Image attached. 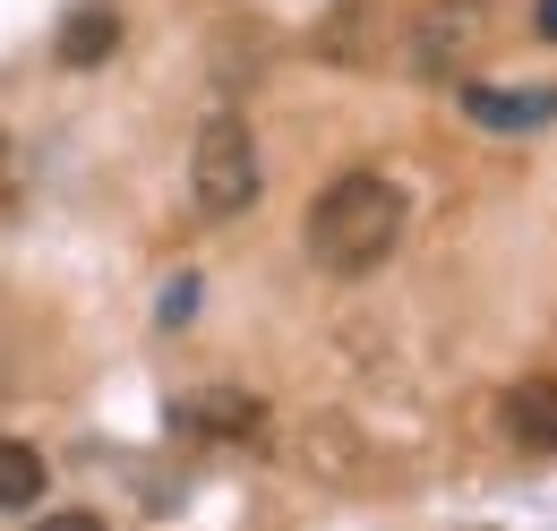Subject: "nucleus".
Masks as SVG:
<instances>
[{"label": "nucleus", "mask_w": 557, "mask_h": 531, "mask_svg": "<svg viewBox=\"0 0 557 531\" xmlns=\"http://www.w3.org/2000/svg\"><path fill=\"white\" fill-rule=\"evenodd\" d=\"M506 429H515L523 446L557 455V378H523V386H506Z\"/></svg>", "instance_id": "nucleus-6"}, {"label": "nucleus", "mask_w": 557, "mask_h": 531, "mask_svg": "<svg viewBox=\"0 0 557 531\" xmlns=\"http://www.w3.org/2000/svg\"><path fill=\"white\" fill-rule=\"evenodd\" d=\"M463 112L497 137H523L557 121V86H463Z\"/></svg>", "instance_id": "nucleus-4"}, {"label": "nucleus", "mask_w": 557, "mask_h": 531, "mask_svg": "<svg viewBox=\"0 0 557 531\" xmlns=\"http://www.w3.org/2000/svg\"><path fill=\"white\" fill-rule=\"evenodd\" d=\"M172 420H181V429H207V437H249V429H258V403H249V395H232V386H214V395L181 403Z\"/></svg>", "instance_id": "nucleus-7"}, {"label": "nucleus", "mask_w": 557, "mask_h": 531, "mask_svg": "<svg viewBox=\"0 0 557 531\" xmlns=\"http://www.w3.org/2000/svg\"><path fill=\"white\" fill-rule=\"evenodd\" d=\"M189 309H198V283H189V274H181V283H172V292H163V326H181V318H189Z\"/></svg>", "instance_id": "nucleus-9"}, {"label": "nucleus", "mask_w": 557, "mask_h": 531, "mask_svg": "<svg viewBox=\"0 0 557 531\" xmlns=\"http://www.w3.org/2000/svg\"><path fill=\"white\" fill-rule=\"evenodd\" d=\"M404 189L386 181V172H344L326 198L309 206V258L326 266V274H369V266L395 258V240H404Z\"/></svg>", "instance_id": "nucleus-1"}, {"label": "nucleus", "mask_w": 557, "mask_h": 531, "mask_svg": "<svg viewBox=\"0 0 557 531\" xmlns=\"http://www.w3.org/2000/svg\"><path fill=\"white\" fill-rule=\"evenodd\" d=\"M112 52H121V17H112L103 0H86V9L61 17V61L70 69H103Z\"/></svg>", "instance_id": "nucleus-5"}, {"label": "nucleus", "mask_w": 557, "mask_h": 531, "mask_svg": "<svg viewBox=\"0 0 557 531\" xmlns=\"http://www.w3.org/2000/svg\"><path fill=\"white\" fill-rule=\"evenodd\" d=\"M532 26H541V35L557 44V0H541V9H532Z\"/></svg>", "instance_id": "nucleus-10"}, {"label": "nucleus", "mask_w": 557, "mask_h": 531, "mask_svg": "<svg viewBox=\"0 0 557 531\" xmlns=\"http://www.w3.org/2000/svg\"><path fill=\"white\" fill-rule=\"evenodd\" d=\"M44 480H52V464H44L35 446L0 437V515H26V506L44 497Z\"/></svg>", "instance_id": "nucleus-8"}, {"label": "nucleus", "mask_w": 557, "mask_h": 531, "mask_svg": "<svg viewBox=\"0 0 557 531\" xmlns=\"http://www.w3.org/2000/svg\"><path fill=\"white\" fill-rule=\"evenodd\" d=\"M189 198L207 223H232L258 206V137L240 112H207L198 121V146H189Z\"/></svg>", "instance_id": "nucleus-2"}, {"label": "nucleus", "mask_w": 557, "mask_h": 531, "mask_svg": "<svg viewBox=\"0 0 557 531\" xmlns=\"http://www.w3.org/2000/svg\"><path fill=\"white\" fill-rule=\"evenodd\" d=\"M481 35H488V0H429L412 17V77H455V69L481 52Z\"/></svg>", "instance_id": "nucleus-3"}]
</instances>
